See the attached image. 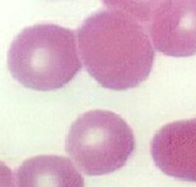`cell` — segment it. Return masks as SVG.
I'll list each match as a JSON object with an SVG mask.
<instances>
[{
	"instance_id": "6da1fadb",
	"label": "cell",
	"mask_w": 196,
	"mask_h": 187,
	"mask_svg": "<svg viewBox=\"0 0 196 187\" xmlns=\"http://www.w3.org/2000/svg\"><path fill=\"white\" fill-rule=\"evenodd\" d=\"M81 62L100 86L123 91L141 85L154 64L155 49L146 27L115 9L89 15L77 30Z\"/></svg>"
},
{
	"instance_id": "7a4b0ae2",
	"label": "cell",
	"mask_w": 196,
	"mask_h": 187,
	"mask_svg": "<svg viewBox=\"0 0 196 187\" xmlns=\"http://www.w3.org/2000/svg\"><path fill=\"white\" fill-rule=\"evenodd\" d=\"M81 65L76 34L54 23L26 27L8 50L10 75L36 91L62 89L76 77Z\"/></svg>"
},
{
	"instance_id": "3957f363",
	"label": "cell",
	"mask_w": 196,
	"mask_h": 187,
	"mask_svg": "<svg viewBox=\"0 0 196 187\" xmlns=\"http://www.w3.org/2000/svg\"><path fill=\"white\" fill-rule=\"evenodd\" d=\"M135 150L132 128L109 110H90L73 123L65 139V151L79 172L104 176L125 167Z\"/></svg>"
},
{
	"instance_id": "277c9868",
	"label": "cell",
	"mask_w": 196,
	"mask_h": 187,
	"mask_svg": "<svg viewBox=\"0 0 196 187\" xmlns=\"http://www.w3.org/2000/svg\"><path fill=\"white\" fill-rule=\"evenodd\" d=\"M145 27L159 53L168 57L196 54V0H165Z\"/></svg>"
},
{
	"instance_id": "5b68a950",
	"label": "cell",
	"mask_w": 196,
	"mask_h": 187,
	"mask_svg": "<svg viewBox=\"0 0 196 187\" xmlns=\"http://www.w3.org/2000/svg\"><path fill=\"white\" fill-rule=\"evenodd\" d=\"M150 151L155 165L163 173L196 182V118L163 126L151 140Z\"/></svg>"
},
{
	"instance_id": "8992f818",
	"label": "cell",
	"mask_w": 196,
	"mask_h": 187,
	"mask_svg": "<svg viewBox=\"0 0 196 187\" xmlns=\"http://www.w3.org/2000/svg\"><path fill=\"white\" fill-rule=\"evenodd\" d=\"M15 187H85L84 177L71 159L37 155L24 160L15 170Z\"/></svg>"
},
{
	"instance_id": "52a82bcc",
	"label": "cell",
	"mask_w": 196,
	"mask_h": 187,
	"mask_svg": "<svg viewBox=\"0 0 196 187\" xmlns=\"http://www.w3.org/2000/svg\"><path fill=\"white\" fill-rule=\"evenodd\" d=\"M165 0H103L108 9H115L131 15L143 26L151 21Z\"/></svg>"
}]
</instances>
